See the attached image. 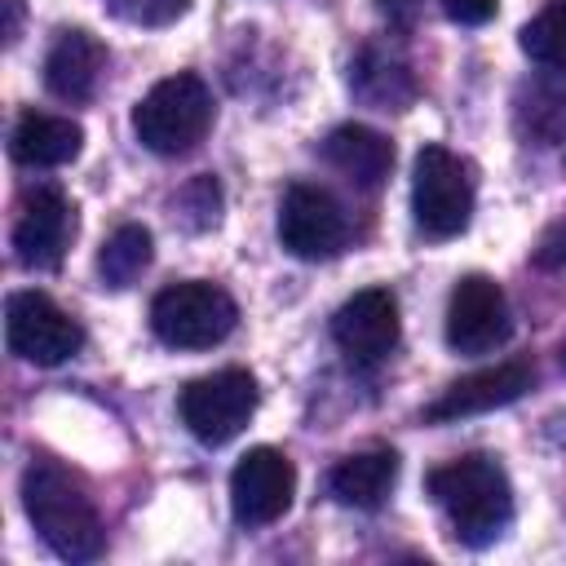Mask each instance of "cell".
<instances>
[{
  "label": "cell",
  "instance_id": "3957f363",
  "mask_svg": "<svg viewBox=\"0 0 566 566\" xmlns=\"http://www.w3.org/2000/svg\"><path fill=\"white\" fill-rule=\"evenodd\" d=\"M212 128V93L199 75L177 71L159 80L133 111V133L155 155H186Z\"/></svg>",
  "mask_w": 566,
  "mask_h": 566
},
{
  "label": "cell",
  "instance_id": "30bf717a",
  "mask_svg": "<svg viewBox=\"0 0 566 566\" xmlns=\"http://www.w3.org/2000/svg\"><path fill=\"white\" fill-rule=\"evenodd\" d=\"M513 332L504 287L486 274H464L447 301V345L455 354H491Z\"/></svg>",
  "mask_w": 566,
  "mask_h": 566
},
{
  "label": "cell",
  "instance_id": "cb8c5ba5",
  "mask_svg": "<svg viewBox=\"0 0 566 566\" xmlns=\"http://www.w3.org/2000/svg\"><path fill=\"white\" fill-rule=\"evenodd\" d=\"M495 4L500 0H442V13L460 27H482V22L495 18Z\"/></svg>",
  "mask_w": 566,
  "mask_h": 566
},
{
  "label": "cell",
  "instance_id": "4fadbf2b",
  "mask_svg": "<svg viewBox=\"0 0 566 566\" xmlns=\"http://www.w3.org/2000/svg\"><path fill=\"white\" fill-rule=\"evenodd\" d=\"M71 239H75V203L53 186L31 190L18 208V221H13L18 261L27 270H57Z\"/></svg>",
  "mask_w": 566,
  "mask_h": 566
},
{
  "label": "cell",
  "instance_id": "9c48e42d",
  "mask_svg": "<svg viewBox=\"0 0 566 566\" xmlns=\"http://www.w3.org/2000/svg\"><path fill=\"white\" fill-rule=\"evenodd\" d=\"M296 469L274 447H252L230 473V509L239 526H270L292 509Z\"/></svg>",
  "mask_w": 566,
  "mask_h": 566
},
{
  "label": "cell",
  "instance_id": "2e32d148",
  "mask_svg": "<svg viewBox=\"0 0 566 566\" xmlns=\"http://www.w3.org/2000/svg\"><path fill=\"white\" fill-rule=\"evenodd\" d=\"M84 128L66 115H44V111H22L13 133H9V155L22 168H62L80 155Z\"/></svg>",
  "mask_w": 566,
  "mask_h": 566
},
{
  "label": "cell",
  "instance_id": "52a82bcc",
  "mask_svg": "<svg viewBox=\"0 0 566 566\" xmlns=\"http://www.w3.org/2000/svg\"><path fill=\"white\" fill-rule=\"evenodd\" d=\"M4 340L18 358L35 367H57L71 354H80L84 327L44 292H13L4 305Z\"/></svg>",
  "mask_w": 566,
  "mask_h": 566
},
{
  "label": "cell",
  "instance_id": "ffe728a7",
  "mask_svg": "<svg viewBox=\"0 0 566 566\" xmlns=\"http://www.w3.org/2000/svg\"><path fill=\"white\" fill-rule=\"evenodd\" d=\"M517 128L539 146L566 142V88L557 84H526L517 93Z\"/></svg>",
  "mask_w": 566,
  "mask_h": 566
},
{
  "label": "cell",
  "instance_id": "44dd1931",
  "mask_svg": "<svg viewBox=\"0 0 566 566\" xmlns=\"http://www.w3.org/2000/svg\"><path fill=\"white\" fill-rule=\"evenodd\" d=\"M522 49L531 62H539L544 71L566 75V0L544 4L526 27H522Z\"/></svg>",
  "mask_w": 566,
  "mask_h": 566
},
{
  "label": "cell",
  "instance_id": "6da1fadb",
  "mask_svg": "<svg viewBox=\"0 0 566 566\" xmlns=\"http://www.w3.org/2000/svg\"><path fill=\"white\" fill-rule=\"evenodd\" d=\"M22 504L40 539L62 557V562H93L106 544L102 517L84 482L62 469L57 460H31L22 473Z\"/></svg>",
  "mask_w": 566,
  "mask_h": 566
},
{
  "label": "cell",
  "instance_id": "d6986e66",
  "mask_svg": "<svg viewBox=\"0 0 566 566\" xmlns=\"http://www.w3.org/2000/svg\"><path fill=\"white\" fill-rule=\"evenodd\" d=\"M150 256H155V239H150V230L137 226V221L119 226V230L102 243V252H97L102 283H106V287H133V283L142 279V270L150 265Z\"/></svg>",
  "mask_w": 566,
  "mask_h": 566
},
{
  "label": "cell",
  "instance_id": "8992f818",
  "mask_svg": "<svg viewBox=\"0 0 566 566\" xmlns=\"http://www.w3.org/2000/svg\"><path fill=\"white\" fill-rule=\"evenodd\" d=\"M181 424L203 442V447H221L230 442L256 411V380L243 367H226L212 376H199L181 389L177 398Z\"/></svg>",
  "mask_w": 566,
  "mask_h": 566
},
{
  "label": "cell",
  "instance_id": "7402d4cb",
  "mask_svg": "<svg viewBox=\"0 0 566 566\" xmlns=\"http://www.w3.org/2000/svg\"><path fill=\"white\" fill-rule=\"evenodd\" d=\"M177 208H181V221H186L190 230L217 226V212H221V186H217L212 177H195L190 186H181Z\"/></svg>",
  "mask_w": 566,
  "mask_h": 566
},
{
  "label": "cell",
  "instance_id": "ba28073f",
  "mask_svg": "<svg viewBox=\"0 0 566 566\" xmlns=\"http://www.w3.org/2000/svg\"><path fill=\"white\" fill-rule=\"evenodd\" d=\"M279 239L301 261H327L349 243L345 208L323 186L296 181L279 203Z\"/></svg>",
  "mask_w": 566,
  "mask_h": 566
},
{
  "label": "cell",
  "instance_id": "ac0fdd59",
  "mask_svg": "<svg viewBox=\"0 0 566 566\" xmlns=\"http://www.w3.org/2000/svg\"><path fill=\"white\" fill-rule=\"evenodd\" d=\"M394 482H398V455L389 447L354 451V455L336 460L327 473V491L349 509H380L385 495L394 491Z\"/></svg>",
  "mask_w": 566,
  "mask_h": 566
},
{
  "label": "cell",
  "instance_id": "9a60e30c",
  "mask_svg": "<svg viewBox=\"0 0 566 566\" xmlns=\"http://www.w3.org/2000/svg\"><path fill=\"white\" fill-rule=\"evenodd\" d=\"M323 159L358 190H380L394 168V142L367 124H340L323 142Z\"/></svg>",
  "mask_w": 566,
  "mask_h": 566
},
{
  "label": "cell",
  "instance_id": "e0dca14e",
  "mask_svg": "<svg viewBox=\"0 0 566 566\" xmlns=\"http://www.w3.org/2000/svg\"><path fill=\"white\" fill-rule=\"evenodd\" d=\"M349 88L376 111H407L416 102V93H420L411 66L398 53L380 49V44H363L358 49V57L349 62Z\"/></svg>",
  "mask_w": 566,
  "mask_h": 566
},
{
  "label": "cell",
  "instance_id": "603a6c76",
  "mask_svg": "<svg viewBox=\"0 0 566 566\" xmlns=\"http://www.w3.org/2000/svg\"><path fill=\"white\" fill-rule=\"evenodd\" d=\"M115 18L124 22H137V27H168L186 13L190 0H106Z\"/></svg>",
  "mask_w": 566,
  "mask_h": 566
},
{
  "label": "cell",
  "instance_id": "484cf974",
  "mask_svg": "<svg viewBox=\"0 0 566 566\" xmlns=\"http://www.w3.org/2000/svg\"><path fill=\"white\" fill-rule=\"evenodd\" d=\"M376 4H380V13H385L394 27H411L416 13H420V0H376Z\"/></svg>",
  "mask_w": 566,
  "mask_h": 566
},
{
  "label": "cell",
  "instance_id": "4316f807",
  "mask_svg": "<svg viewBox=\"0 0 566 566\" xmlns=\"http://www.w3.org/2000/svg\"><path fill=\"white\" fill-rule=\"evenodd\" d=\"M0 9H4V40L13 44L18 40V18H22L18 13V0H0Z\"/></svg>",
  "mask_w": 566,
  "mask_h": 566
},
{
  "label": "cell",
  "instance_id": "7c38bea8",
  "mask_svg": "<svg viewBox=\"0 0 566 566\" xmlns=\"http://www.w3.org/2000/svg\"><path fill=\"white\" fill-rule=\"evenodd\" d=\"M332 340L358 367H376L398 345V301L389 287H363L332 314Z\"/></svg>",
  "mask_w": 566,
  "mask_h": 566
},
{
  "label": "cell",
  "instance_id": "277c9868",
  "mask_svg": "<svg viewBox=\"0 0 566 566\" xmlns=\"http://www.w3.org/2000/svg\"><path fill=\"white\" fill-rule=\"evenodd\" d=\"M239 323V305L226 287L186 279L168 283L150 301V332L172 349H212Z\"/></svg>",
  "mask_w": 566,
  "mask_h": 566
},
{
  "label": "cell",
  "instance_id": "7a4b0ae2",
  "mask_svg": "<svg viewBox=\"0 0 566 566\" xmlns=\"http://www.w3.org/2000/svg\"><path fill=\"white\" fill-rule=\"evenodd\" d=\"M424 486L438 500V509L447 513L451 535L469 548L500 539L513 517V486H509L504 469L482 451H469V455H455V460L429 469Z\"/></svg>",
  "mask_w": 566,
  "mask_h": 566
},
{
  "label": "cell",
  "instance_id": "5b68a950",
  "mask_svg": "<svg viewBox=\"0 0 566 566\" xmlns=\"http://www.w3.org/2000/svg\"><path fill=\"white\" fill-rule=\"evenodd\" d=\"M411 212L429 239H451L473 217V177L447 146H424L411 172Z\"/></svg>",
  "mask_w": 566,
  "mask_h": 566
},
{
  "label": "cell",
  "instance_id": "5bb4252c",
  "mask_svg": "<svg viewBox=\"0 0 566 566\" xmlns=\"http://www.w3.org/2000/svg\"><path fill=\"white\" fill-rule=\"evenodd\" d=\"M106 71V44L88 31H62L44 57V84L62 102H88Z\"/></svg>",
  "mask_w": 566,
  "mask_h": 566
},
{
  "label": "cell",
  "instance_id": "d4e9b609",
  "mask_svg": "<svg viewBox=\"0 0 566 566\" xmlns=\"http://www.w3.org/2000/svg\"><path fill=\"white\" fill-rule=\"evenodd\" d=\"M535 265H544V270H562L566 265V217L544 230V239L535 248Z\"/></svg>",
  "mask_w": 566,
  "mask_h": 566
},
{
  "label": "cell",
  "instance_id": "8fae6325",
  "mask_svg": "<svg viewBox=\"0 0 566 566\" xmlns=\"http://www.w3.org/2000/svg\"><path fill=\"white\" fill-rule=\"evenodd\" d=\"M531 385H535V363H531V358H504V363H495V367H482V371H469V376L451 380V385L424 407V420H429V424H447V420L482 416V411H495V407L517 402Z\"/></svg>",
  "mask_w": 566,
  "mask_h": 566
},
{
  "label": "cell",
  "instance_id": "83f0119b",
  "mask_svg": "<svg viewBox=\"0 0 566 566\" xmlns=\"http://www.w3.org/2000/svg\"><path fill=\"white\" fill-rule=\"evenodd\" d=\"M557 358H562V367H566V336H562V345H557Z\"/></svg>",
  "mask_w": 566,
  "mask_h": 566
}]
</instances>
